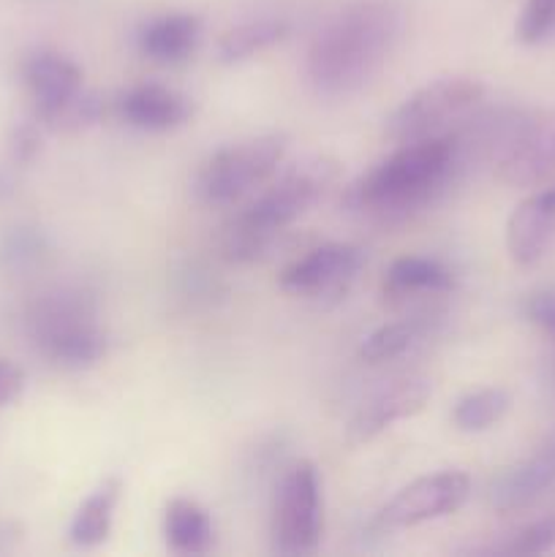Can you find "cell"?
<instances>
[{
    "label": "cell",
    "mask_w": 555,
    "mask_h": 557,
    "mask_svg": "<svg viewBox=\"0 0 555 557\" xmlns=\"http://www.w3.org/2000/svg\"><path fill=\"white\" fill-rule=\"evenodd\" d=\"M468 169L455 128L397 145L392 156L343 188L341 207L379 226H397L430 210Z\"/></svg>",
    "instance_id": "obj_1"
},
{
    "label": "cell",
    "mask_w": 555,
    "mask_h": 557,
    "mask_svg": "<svg viewBox=\"0 0 555 557\" xmlns=\"http://www.w3.org/2000/svg\"><path fill=\"white\" fill-rule=\"evenodd\" d=\"M395 0H354L310 41L305 79L319 98H348L368 87L400 38Z\"/></svg>",
    "instance_id": "obj_2"
},
{
    "label": "cell",
    "mask_w": 555,
    "mask_h": 557,
    "mask_svg": "<svg viewBox=\"0 0 555 557\" xmlns=\"http://www.w3.org/2000/svg\"><path fill=\"white\" fill-rule=\"evenodd\" d=\"M341 174V163L330 156H308L283 169L256 199H250L223 232V253L229 261L250 264L278 248V239L305 215Z\"/></svg>",
    "instance_id": "obj_3"
},
{
    "label": "cell",
    "mask_w": 555,
    "mask_h": 557,
    "mask_svg": "<svg viewBox=\"0 0 555 557\" xmlns=\"http://www.w3.org/2000/svg\"><path fill=\"white\" fill-rule=\"evenodd\" d=\"M30 335L49 362L60 368H92L107 357L109 337L98 326L96 302L85 292H54L33 305Z\"/></svg>",
    "instance_id": "obj_4"
},
{
    "label": "cell",
    "mask_w": 555,
    "mask_h": 557,
    "mask_svg": "<svg viewBox=\"0 0 555 557\" xmlns=\"http://www.w3.org/2000/svg\"><path fill=\"white\" fill-rule=\"evenodd\" d=\"M288 139L264 134L212 152L194 177V194L207 207H229L275 177L286 158Z\"/></svg>",
    "instance_id": "obj_5"
},
{
    "label": "cell",
    "mask_w": 555,
    "mask_h": 557,
    "mask_svg": "<svg viewBox=\"0 0 555 557\" xmlns=\"http://www.w3.org/2000/svg\"><path fill=\"white\" fill-rule=\"evenodd\" d=\"M484 87L466 76H446L414 90L386 117L384 134L395 145L439 136L460 125L482 103Z\"/></svg>",
    "instance_id": "obj_6"
},
{
    "label": "cell",
    "mask_w": 555,
    "mask_h": 557,
    "mask_svg": "<svg viewBox=\"0 0 555 557\" xmlns=\"http://www.w3.org/2000/svg\"><path fill=\"white\" fill-rule=\"evenodd\" d=\"M321 479L313 462L303 460L283 476L272 511V553L283 557L316 555L324 531Z\"/></svg>",
    "instance_id": "obj_7"
},
{
    "label": "cell",
    "mask_w": 555,
    "mask_h": 557,
    "mask_svg": "<svg viewBox=\"0 0 555 557\" xmlns=\"http://www.w3.org/2000/svg\"><path fill=\"white\" fill-rule=\"evenodd\" d=\"M468 495H471V479L462 471L430 473V476L414 479L400 493L392 495L375 522L384 531L417 528L422 522H433L460 511Z\"/></svg>",
    "instance_id": "obj_8"
},
{
    "label": "cell",
    "mask_w": 555,
    "mask_h": 557,
    "mask_svg": "<svg viewBox=\"0 0 555 557\" xmlns=\"http://www.w3.org/2000/svg\"><path fill=\"white\" fill-rule=\"evenodd\" d=\"M365 267L362 248L351 243H324L281 272V288L294 297H341Z\"/></svg>",
    "instance_id": "obj_9"
},
{
    "label": "cell",
    "mask_w": 555,
    "mask_h": 557,
    "mask_svg": "<svg viewBox=\"0 0 555 557\" xmlns=\"http://www.w3.org/2000/svg\"><path fill=\"white\" fill-rule=\"evenodd\" d=\"M430 400V384L424 379H406L397 381V384L384 386L381 392H375L365 406L357 408L351 419L346 424V446L357 449V446L370 444L373 438H379L384 430H390L392 424L403 422V419H411L428 406Z\"/></svg>",
    "instance_id": "obj_10"
},
{
    "label": "cell",
    "mask_w": 555,
    "mask_h": 557,
    "mask_svg": "<svg viewBox=\"0 0 555 557\" xmlns=\"http://www.w3.org/2000/svg\"><path fill=\"white\" fill-rule=\"evenodd\" d=\"M22 76L30 90L41 123L54 125L71 101L82 92V71L74 60L52 49H36L22 63Z\"/></svg>",
    "instance_id": "obj_11"
},
{
    "label": "cell",
    "mask_w": 555,
    "mask_h": 557,
    "mask_svg": "<svg viewBox=\"0 0 555 557\" xmlns=\"http://www.w3.org/2000/svg\"><path fill=\"white\" fill-rule=\"evenodd\" d=\"M114 114L128 128L163 134L188 123L194 114V101L172 87L136 85L114 98Z\"/></svg>",
    "instance_id": "obj_12"
},
{
    "label": "cell",
    "mask_w": 555,
    "mask_h": 557,
    "mask_svg": "<svg viewBox=\"0 0 555 557\" xmlns=\"http://www.w3.org/2000/svg\"><path fill=\"white\" fill-rule=\"evenodd\" d=\"M550 487H555V435L528 460L517 462L495 479L490 487V504L501 515H515L536 504Z\"/></svg>",
    "instance_id": "obj_13"
},
{
    "label": "cell",
    "mask_w": 555,
    "mask_h": 557,
    "mask_svg": "<svg viewBox=\"0 0 555 557\" xmlns=\"http://www.w3.org/2000/svg\"><path fill=\"white\" fill-rule=\"evenodd\" d=\"M555 237V188H544L515 207L506 223V248L515 264L533 267Z\"/></svg>",
    "instance_id": "obj_14"
},
{
    "label": "cell",
    "mask_w": 555,
    "mask_h": 557,
    "mask_svg": "<svg viewBox=\"0 0 555 557\" xmlns=\"http://www.w3.org/2000/svg\"><path fill=\"white\" fill-rule=\"evenodd\" d=\"M201 44V20L188 11H169L152 16L136 30V49L141 58L158 65H180Z\"/></svg>",
    "instance_id": "obj_15"
},
{
    "label": "cell",
    "mask_w": 555,
    "mask_h": 557,
    "mask_svg": "<svg viewBox=\"0 0 555 557\" xmlns=\"http://www.w3.org/2000/svg\"><path fill=\"white\" fill-rule=\"evenodd\" d=\"M457 277L444 261L428 256H403L384 272L381 294L390 302H411V299H435L455 288Z\"/></svg>",
    "instance_id": "obj_16"
},
{
    "label": "cell",
    "mask_w": 555,
    "mask_h": 557,
    "mask_svg": "<svg viewBox=\"0 0 555 557\" xmlns=\"http://www.w3.org/2000/svg\"><path fill=\"white\" fill-rule=\"evenodd\" d=\"M441 324V313L435 308H419L414 313L403 315V319L390 321V324L379 326L375 332H370L368 337L359 346V357L368 364H384L392 359L403 357V354L414 351L419 343L428 341L430 335H435Z\"/></svg>",
    "instance_id": "obj_17"
},
{
    "label": "cell",
    "mask_w": 555,
    "mask_h": 557,
    "mask_svg": "<svg viewBox=\"0 0 555 557\" xmlns=\"http://www.w3.org/2000/svg\"><path fill=\"white\" fill-rule=\"evenodd\" d=\"M163 536L172 553L207 555L215 547V525L205 506L190 498H172L163 509Z\"/></svg>",
    "instance_id": "obj_18"
},
{
    "label": "cell",
    "mask_w": 555,
    "mask_h": 557,
    "mask_svg": "<svg viewBox=\"0 0 555 557\" xmlns=\"http://www.w3.org/2000/svg\"><path fill=\"white\" fill-rule=\"evenodd\" d=\"M120 495H123V482L118 476H109L82 500L69 525V539L74 547L96 549L107 542L109 533H112Z\"/></svg>",
    "instance_id": "obj_19"
},
{
    "label": "cell",
    "mask_w": 555,
    "mask_h": 557,
    "mask_svg": "<svg viewBox=\"0 0 555 557\" xmlns=\"http://www.w3.org/2000/svg\"><path fill=\"white\" fill-rule=\"evenodd\" d=\"M288 36V22L281 16H259L229 27L215 44V58L223 65H237L267 52Z\"/></svg>",
    "instance_id": "obj_20"
},
{
    "label": "cell",
    "mask_w": 555,
    "mask_h": 557,
    "mask_svg": "<svg viewBox=\"0 0 555 557\" xmlns=\"http://www.w3.org/2000/svg\"><path fill=\"white\" fill-rule=\"evenodd\" d=\"M509 392L501 386H488L462 395L452 408V422L460 433H484L504 419L509 411Z\"/></svg>",
    "instance_id": "obj_21"
},
{
    "label": "cell",
    "mask_w": 555,
    "mask_h": 557,
    "mask_svg": "<svg viewBox=\"0 0 555 557\" xmlns=\"http://www.w3.org/2000/svg\"><path fill=\"white\" fill-rule=\"evenodd\" d=\"M555 30V0H526L517 20V41L539 44Z\"/></svg>",
    "instance_id": "obj_22"
},
{
    "label": "cell",
    "mask_w": 555,
    "mask_h": 557,
    "mask_svg": "<svg viewBox=\"0 0 555 557\" xmlns=\"http://www.w3.org/2000/svg\"><path fill=\"white\" fill-rule=\"evenodd\" d=\"M555 544V517H547V520H539L533 525L522 528L520 533H515L509 544L504 547V553L509 555H539L547 553Z\"/></svg>",
    "instance_id": "obj_23"
},
{
    "label": "cell",
    "mask_w": 555,
    "mask_h": 557,
    "mask_svg": "<svg viewBox=\"0 0 555 557\" xmlns=\"http://www.w3.org/2000/svg\"><path fill=\"white\" fill-rule=\"evenodd\" d=\"M528 319L555 337V292H539L526 302Z\"/></svg>",
    "instance_id": "obj_24"
},
{
    "label": "cell",
    "mask_w": 555,
    "mask_h": 557,
    "mask_svg": "<svg viewBox=\"0 0 555 557\" xmlns=\"http://www.w3.org/2000/svg\"><path fill=\"white\" fill-rule=\"evenodd\" d=\"M22 389H25V375H22V370L0 359V406L14 403L22 395Z\"/></svg>",
    "instance_id": "obj_25"
},
{
    "label": "cell",
    "mask_w": 555,
    "mask_h": 557,
    "mask_svg": "<svg viewBox=\"0 0 555 557\" xmlns=\"http://www.w3.org/2000/svg\"><path fill=\"white\" fill-rule=\"evenodd\" d=\"M14 150H16V156L22 158V161H30V158L36 156V150H38V134H36V128H30V125H25V128H20V134H16Z\"/></svg>",
    "instance_id": "obj_26"
},
{
    "label": "cell",
    "mask_w": 555,
    "mask_h": 557,
    "mask_svg": "<svg viewBox=\"0 0 555 557\" xmlns=\"http://www.w3.org/2000/svg\"><path fill=\"white\" fill-rule=\"evenodd\" d=\"M542 156L547 172L555 174V123L542 125Z\"/></svg>",
    "instance_id": "obj_27"
}]
</instances>
